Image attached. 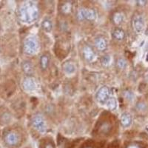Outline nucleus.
Instances as JSON below:
<instances>
[{
  "label": "nucleus",
  "instance_id": "nucleus-16",
  "mask_svg": "<svg viewBox=\"0 0 148 148\" xmlns=\"http://www.w3.org/2000/svg\"><path fill=\"white\" fill-rule=\"evenodd\" d=\"M123 19H124V16L123 14L119 13V12H116L113 14V21L116 25H119L122 22Z\"/></svg>",
  "mask_w": 148,
  "mask_h": 148
},
{
  "label": "nucleus",
  "instance_id": "nucleus-29",
  "mask_svg": "<svg viewBox=\"0 0 148 148\" xmlns=\"http://www.w3.org/2000/svg\"><path fill=\"white\" fill-rule=\"evenodd\" d=\"M86 148H90V147H86Z\"/></svg>",
  "mask_w": 148,
  "mask_h": 148
},
{
  "label": "nucleus",
  "instance_id": "nucleus-21",
  "mask_svg": "<svg viewBox=\"0 0 148 148\" xmlns=\"http://www.w3.org/2000/svg\"><path fill=\"white\" fill-rule=\"evenodd\" d=\"M117 66L119 67L120 69H124L127 66V61L125 59L120 58L117 61Z\"/></svg>",
  "mask_w": 148,
  "mask_h": 148
},
{
  "label": "nucleus",
  "instance_id": "nucleus-7",
  "mask_svg": "<svg viewBox=\"0 0 148 148\" xmlns=\"http://www.w3.org/2000/svg\"><path fill=\"white\" fill-rule=\"evenodd\" d=\"M22 86L26 91H30H30L35 90L36 88V84L35 80L33 78L27 77L26 79H25V80L22 82Z\"/></svg>",
  "mask_w": 148,
  "mask_h": 148
},
{
  "label": "nucleus",
  "instance_id": "nucleus-8",
  "mask_svg": "<svg viewBox=\"0 0 148 148\" xmlns=\"http://www.w3.org/2000/svg\"><path fill=\"white\" fill-rule=\"evenodd\" d=\"M19 141V136L16 133H9L5 136V142L10 146H14L17 145Z\"/></svg>",
  "mask_w": 148,
  "mask_h": 148
},
{
  "label": "nucleus",
  "instance_id": "nucleus-12",
  "mask_svg": "<svg viewBox=\"0 0 148 148\" xmlns=\"http://www.w3.org/2000/svg\"><path fill=\"white\" fill-rule=\"evenodd\" d=\"M112 35H113V39H116V40L121 41L125 39V31L122 30V29L116 28L113 31V34H112Z\"/></svg>",
  "mask_w": 148,
  "mask_h": 148
},
{
  "label": "nucleus",
  "instance_id": "nucleus-24",
  "mask_svg": "<svg viewBox=\"0 0 148 148\" xmlns=\"http://www.w3.org/2000/svg\"><path fill=\"white\" fill-rule=\"evenodd\" d=\"M125 96L128 100H132L133 99V94L131 91H126L125 92Z\"/></svg>",
  "mask_w": 148,
  "mask_h": 148
},
{
  "label": "nucleus",
  "instance_id": "nucleus-28",
  "mask_svg": "<svg viewBox=\"0 0 148 148\" xmlns=\"http://www.w3.org/2000/svg\"><path fill=\"white\" fill-rule=\"evenodd\" d=\"M147 32H148V29H147Z\"/></svg>",
  "mask_w": 148,
  "mask_h": 148
},
{
  "label": "nucleus",
  "instance_id": "nucleus-11",
  "mask_svg": "<svg viewBox=\"0 0 148 148\" xmlns=\"http://www.w3.org/2000/svg\"><path fill=\"white\" fill-rule=\"evenodd\" d=\"M63 70L67 74H73L76 71V66L71 62H66L62 65Z\"/></svg>",
  "mask_w": 148,
  "mask_h": 148
},
{
  "label": "nucleus",
  "instance_id": "nucleus-15",
  "mask_svg": "<svg viewBox=\"0 0 148 148\" xmlns=\"http://www.w3.org/2000/svg\"><path fill=\"white\" fill-rule=\"evenodd\" d=\"M42 29L47 33H50L52 30L53 28V23L51 19L49 18H45L42 23Z\"/></svg>",
  "mask_w": 148,
  "mask_h": 148
},
{
  "label": "nucleus",
  "instance_id": "nucleus-3",
  "mask_svg": "<svg viewBox=\"0 0 148 148\" xmlns=\"http://www.w3.org/2000/svg\"><path fill=\"white\" fill-rule=\"evenodd\" d=\"M77 18L79 21H82L84 19L90 21L95 20L96 18V13L93 9L82 8L78 12Z\"/></svg>",
  "mask_w": 148,
  "mask_h": 148
},
{
  "label": "nucleus",
  "instance_id": "nucleus-9",
  "mask_svg": "<svg viewBox=\"0 0 148 148\" xmlns=\"http://www.w3.org/2000/svg\"><path fill=\"white\" fill-rule=\"evenodd\" d=\"M83 56H84L85 60L88 62H92V60H94L95 57H96L94 51H92L91 47L88 45L84 46L83 48Z\"/></svg>",
  "mask_w": 148,
  "mask_h": 148
},
{
  "label": "nucleus",
  "instance_id": "nucleus-20",
  "mask_svg": "<svg viewBox=\"0 0 148 148\" xmlns=\"http://www.w3.org/2000/svg\"><path fill=\"white\" fill-rule=\"evenodd\" d=\"M99 130L103 133H108V132L110 131V124H108V122H104L102 123L101 126H100Z\"/></svg>",
  "mask_w": 148,
  "mask_h": 148
},
{
  "label": "nucleus",
  "instance_id": "nucleus-14",
  "mask_svg": "<svg viewBox=\"0 0 148 148\" xmlns=\"http://www.w3.org/2000/svg\"><path fill=\"white\" fill-rule=\"evenodd\" d=\"M22 69L27 75H31L34 72V67L30 62H24L22 63Z\"/></svg>",
  "mask_w": 148,
  "mask_h": 148
},
{
  "label": "nucleus",
  "instance_id": "nucleus-25",
  "mask_svg": "<svg viewBox=\"0 0 148 148\" xmlns=\"http://www.w3.org/2000/svg\"><path fill=\"white\" fill-rule=\"evenodd\" d=\"M137 108L139 110H144L145 108V104L143 103H138V105H137Z\"/></svg>",
  "mask_w": 148,
  "mask_h": 148
},
{
  "label": "nucleus",
  "instance_id": "nucleus-10",
  "mask_svg": "<svg viewBox=\"0 0 148 148\" xmlns=\"http://www.w3.org/2000/svg\"><path fill=\"white\" fill-rule=\"evenodd\" d=\"M121 124L124 127H128L132 124V116L128 113H123L121 116Z\"/></svg>",
  "mask_w": 148,
  "mask_h": 148
},
{
  "label": "nucleus",
  "instance_id": "nucleus-17",
  "mask_svg": "<svg viewBox=\"0 0 148 148\" xmlns=\"http://www.w3.org/2000/svg\"><path fill=\"white\" fill-rule=\"evenodd\" d=\"M107 104L108 107L110 110H114L117 108V101H116V99L113 97L110 98L108 101H107Z\"/></svg>",
  "mask_w": 148,
  "mask_h": 148
},
{
  "label": "nucleus",
  "instance_id": "nucleus-2",
  "mask_svg": "<svg viewBox=\"0 0 148 148\" xmlns=\"http://www.w3.org/2000/svg\"><path fill=\"white\" fill-rule=\"evenodd\" d=\"M38 48H39V44L35 37L29 36L26 38L24 42V51L26 53L30 55L36 53Z\"/></svg>",
  "mask_w": 148,
  "mask_h": 148
},
{
  "label": "nucleus",
  "instance_id": "nucleus-18",
  "mask_svg": "<svg viewBox=\"0 0 148 148\" xmlns=\"http://www.w3.org/2000/svg\"><path fill=\"white\" fill-rule=\"evenodd\" d=\"M48 64H49L48 56L46 55L42 56L40 59L41 67H42L43 70H45L47 67V66H48Z\"/></svg>",
  "mask_w": 148,
  "mask_h": 148
},
{
  "label": "nucleus",
  "instance_id": "nucleus-1",
  "mask_svg": "<svg viewBox=\"0 0 148 148\" xmlns=\"http://www.w3.org/2000/svg\"><path fill=\"white\" fill-rule=\"evenodd\" d=\"M39 8L34 2H26L19 10V18L21 21L26 23L35 22L39 17Z\"/></svg>",
  "mask_w": 148,
  "mask_h": 148
},
{
  "label": "nucleus",
  "instance_id": "nucleus-22",
  "mask_svg": "<svg viewBox=\"0 0 148 148\" xmlns=\"http://www.w3.org/2000/svg\"><path fill=\"white\" fill-rule=\"evenodd\" d=\"M110 57L109 56H104L101 59V62L104 66L108 65L110 64Z\"/></svg>",
  "mask_w": 148,
  "mask_h": 148
},
{
  "label": "nucleus",
  "instance_id": "nucleus-19",
  "mask_svg": "<svg viewBox=\"0 0 148 148\" xmlns=\"http://www.w3.org/2000/svg\"><path fill=\"white\" fill-rule=\"evenodd\" d=\"M71 9H72L71 4L69 3V2H66V3L63 4L62 8H61V11H62V14H67L71 11Z\"/></svg>",
  "mask_w": 148,
  "mask_h": 148
},
{
  "label": "nucleus",
  "instance_id": "nucleus-4",
  "mask_svg": "<svg viewBox=\"0 0 148 148\" xmlns=\"http://www.w3.org/2000/svg\"><path fill=\"white\" fill-rule=\"evenodd\" d=\"M33 127L40 133H45L47 130V125L44 118L41 115H36L32 120Z\"/></svg>",
  "mask_w": 148,
  "mask_h": 148
},
{
  "label": "nucleus",
  "instance_id": "nucleus-5",
  "mask_svg": "<svg viewBox=\"0 0 148 148\" xmlns=\"http://www.w3.org/2000/svg\"><path fill=\"white\" fill-rule=\"evenodd\" d=\"M96 99L97 101L101 104H104L107 103L110 99V89L107 86H103L100 88L96 93Z\"/></svg>",
  "mask_w": 148,
  "mask_h": 148
},
{
  "label": "nucleus",
  "instance_id": "nucleus-13",
  "mask_svg": "<svg viewBox=\"0 0 148 148\" xmlns=\"http://www.w3.org/2000/svg\"><path fill=\"white\" fill-rule=\"evenodd\" d=\"M95 45L99 51H103L107 48V42L104 38H98L95 42Z\"/></svg>",
  "mask_w": 148,
  "mask_h": 148
},
{
  "label": "nucleus",
  "instance_id": "nucleus-27",
  "mask_svg": "<svg viewBox=\"0 0 148 148\" xmlns=\"http://www.w3.org/2000/svg\"><path fill=\"white\" fill-rule=\"evenodd\" d=\"M127 148H140V147L136 145H129Z\"/></svg>",
  "mask_w": 148,
  "mask_h": 148
},
{
  "label": "nucleus",
  "instance_id": "nucleus-6",
  "mask_svg": "<svg viewBox=\"0 0 148 148\" xmlns=\"http://www.w3.org/2000/svg\"><path fill=\"white\" fill-rule=\"evenodd\" d=\"M133 27L136 33H141L145 28V18L141 14H136L133 18Z\"/></svg>",
  "mask_w": 148,
  "mask_h": 148
},
{
  "label": "nucleus",
  "instance_id": "nucleus-30",
  "mask_svg": "<svg viewBox=\"0 0 148 148\" xmlns=\"http://www.w3.org/2000/svg\"><path fill=\"white\" fill-rule=\"evenodd\" d=\"M147 130H148V128H147Z\"/></svg>",
  "mask_w": 148,
  "mask_h": 148
},
{
  "label": "nucleus",
  "instance_id": "nucleus-23",
  "mask_svg": "<svg viewBox=\"0 0 148 148\" xmlns=\"http://www.w3.org/2000/svg\"><path fill=\"white\" fill-rule=\"evenodd\" d=\"M42 148H54V145L51 141H45L44 144H42Z\"/></svg>",
  "mask_w": 148,
  "mask_h": 148
},
{
  "label": "nucleus",
  "instance_id": "nucleus-26",
  "mask_svg": "<svg viewBox=\"0 0 148 148\" xmlns=\"http://www.w3.org/2000/svg\"><path fill=\"white\" fill-rule=\"evenodd\" d=\"M137 5L139 6H144L147 4V1H137Z\"/></svg>",
  "mask_w": 148,
  "mask_h": 148
}]
</instances>
